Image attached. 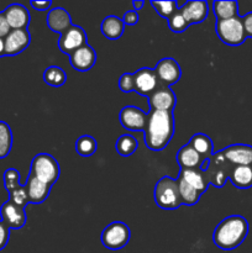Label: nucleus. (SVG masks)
I'll return each mask as SVG.
<instances>
[{
    "label": "nucleus",
    "instance_id": "6ab92c4d",
    "mask_svg": "<svg viewBox=\"0 0 252 253\" xmlns=\"http://www.w3.org/2000/svg\"><path fill=\"white\" fill-rule=\"evenodd\" d=\"M47 26L52 30L53 32H58V34H63L64 31L72 26V19L71 15L68 14L67 10L63 7H54L53 10L48 12L47 15Z\"/></svg>",
    "mask_w": 252,
    "mask_h": 253
},
{
    "label": "nucleus",
    "instance_id": "0eeeda50",
    "mask_svg": "<svg viewBox=\"0 0 252 253\" xmlns=\"http://www.w3.org/2000/svg\"><path fill=\"white\" fill-rule=\"evenodd\" d=\"M232 168L234 166L227 162L226 158L220 151L209 158V166H208L205 173H207L210 184L215 185L216 188H222L226 180L229 179Z\"/></svg>",
    "mask_w": 252,
    "mask_h": 253
},
{
    "label": "nucleus",
    "instance_id": "79ce46f5",
    "mask_svg": "<svg viewBox=\"0 0 252 253\" xmlns=\"http://www.w3.org/2000/svg\"><path fill=\"white\" fill-rule=\"evenodd\" d=\"M143 5H145V1H141V0H135V1L132 2V6L133 9L137 11V10H141L143 7Z\"/></svg>",
    "mask_w": 252,
    "mask_h": 253
},
{
    "label": "nucleus",
    "instance_id": "f257e3e1",
    "mask_svg": "<svg viewBox=\"0 0 252 253\" xmlns=\"http://www.w3.org/2000/svg\"><path fill=\"white\" fill-rule=\"evenodd\" d=\"M143 133H145V145L151 151L157 152L165 150L174 133L173 113L151 110Z\"/></svg>",
    "mask_w": 252,
    "mask_h": 253
},
{
    "label": "nucleus",
    "instance_id": "9b49d317",
    "mask_svg": "<svg viewBox=\"0 0 252 253\" xmlns=\"http://www.w3.org/2000/svg\"><path fill=\"white\" fill-rule=\"evenodd\" d=\"M0 216H1V221L5 222L10 230H20L26 224L25 208L19 207L10 200L1 205Z\"/></svg>",
    "mask_w": 252,
    "mask_h": 253
},
{
    "label": "nucleus",
    "instance_id": "4468645a",
    "mask_svg": "<svg viewBox=\"0 0 252 253\" xmlns=\"http://www.w3.org/2000/svg\"><path fill=\"white\" fill-rule=\"evenodd\" d=\"M72 67L78 72H88L96 62V53L88 43L83 44L69 56Z\"/></svg>",
    "mask_w": 252,
    "mask_h": 253
},
{
    "label": "nucleus",
    "instance_id": "a19ab883",
    "mask_svg": "<svg viewBox=\"0 0 252 253\" xmlns=\"http://www.w3.org/2000/svg\"><path fill=\"white\" fill-rule=\"evenodd\" d=\"M30 4H31V6L34 7L35 10H39V11H46V10H48L49 7H51L52 1H49V0H47V1H36V0H32Z\"/></svg>",
    "mask_w": 252,
    "mask_h": 253
},
{
    "label": "nucleus",
    "instance_id": "aec40b11",
    "mask_svg": "<svg viewBox=\"0 0 252 253\" xmlns=\"http://www.w3.org/2000/svg\"><path fill=\"white\" fill-rule=\"evenodd\" d=\"M25 187H26L30 203H32V204H41V203H43L48 198L49 192H51V187L48 184L36 179V178L30 174Z\"/></svg>",
    "mask_w": 252,
    "mask_h": 253
},
{
    "label": "nucleus",
    "instance_id": "20e7f679",
    "mask_svg": "<svg viewBox=\"0 0 252 253\" xmlns=\"http://www.w3.org/2000/svg\"><path fill=\"white\" fill-rule=\"evenodd\" d=\"M59 173L61 169L58 162L48 153H39L32 160L30 175L46 183L49 187L58 180Z\"/></svg>",
    "mask_w": 252,
    "mask_h": 253
},
{
    "label": "nucleus",
    "instance_id": "a878e982",
    "mask_svg": "<svg viewBox=\"0 0 252 253\" xmlns=\"http://www.w3.org/2000/svg\"><path fill=\"white\" fill-rule=\"evenodd\" d=\"M239 5L236 1H214L212 12L217 20H227L239 16Z\"/></svg>",
    "mask_w": 252,
    "mask_h": 253
},
{
    "label": "nucleus",
    "instance_id": "7ed1b4c3",
    "mask_svg": "<svg viewBox=\"0 0 252 253\" xmlns=\"http://www.w3.org/2000/svg\"><path fill=\"white\" fill-rule=\"evenodd\" d=\"M155 202L161 209L175 210L182 205L177 180L170 177H163L157 182L153 192Z\"/></svg>",
    "mask_w": 252,
    "mask_h": 253
},
{
    "label": "nucleus",
    "instance_id": "423d86ee",
    "mask_svg": "<svg viewBox=\"0 0 252 253\" xmlns=\"http://www.w3.org/2000/svg\"><path fill=\"white\" fill-rule=\"evenodd\" d=\"M130 229L125 222L115 221L105 227L101 232V242L109 250H121L130 241Z\"/></svg>",
    "mask_w": 252,
    "mask_h": 253
},
{
    "label": "nucleus",
    "instance_id": "72a5a7b5",
    "mask_svg": "<svg viewBox=\"0 0 252 253\" xmlns=\"http://www.w3.org/2000/svg\"><path fill=\"white\" fill-rule=\"evenodd\" d=\"M9 195L10 202H12L14 204L19 205V207L21 208H25L30 203L29 195H27V190L25 185H20L16 189L11 190V192L9 193Z\"/></svg>",
    "mask_w": 252,
    "mask_h": 253
},
{
    "label": "nucleus",
    "instance_id": "4c0bfd02",
    "mask_svg": "<svg viewBox=\"0 0 252 253\" xmlns=\"http://www.w3.org/2000/svg\"><path fill=\"white\" fill-rule=\"evenodd\" d=\"M138 20H140V17H138L137 11H135V10H130V11L125 12L123 17V22L125 25H128V26L136 25L138 22Z\"/></svg>",
    "mask_w": 252,
    "mask_h": 253
},
{
    "label": "nucleus",
    "instance_id": "c9c22d12",
    "mask_svg": "<svg viewBox=\"0 0 252 253\" xmlns=\"http://www.w3.org/2000/svg\"><path fill=\"white\" fill-rule=\"evenodd\" d=\"M119 88L124 93L135 91V76H133V73H124L119 79Z\"/></svg>",
    "mask_w": 252,
    "mask_h": 253
},
{
    "label": "nucleus",
    "instance_id": "5701e85b",
    "mask_svg": "<svg viewBox=\"0 0 252 253\" xmlns=\"http://www.w3.org/2000/svg\"><path fill=\"white\" fill-rule=\"evenodd\" d=\"M229 179L237 189H250L252 187V166H234Z\"/></svg>",
    "mask_w": 252,
    "mask_h": 253
},
{
    "label": "nucleus",
    "instance_id": "7c9ffc66",
    "mask_svg": "<svg viewBox=\"0 0 252 253\" xmlns=\"http://www.w3.org/2000/svg\"><path fill=\"white\" fill-rule=\"evenodd\" d=\"M12 147V132L10 126L0 121V160L6 157Z\"/></svg>",
    "mask_w": 252,
    "mask_h": 253
},
{
    "label": "nucleus",
    "instance_id": "b1692460",
    "mask_svg": "<svg viewBox=\"0 0 252 253\" xmlns=\"http://www.w3.org/2000/svg\"><path fill=\"white\" fill-rule=\"evenodd\" d=\"M124 29H125V24L123 22V19L115 16V15L105 17L100 26L101 34L109 40L120 39L124 34Z\"/></svg>",
    "mask_w": 252,
    "mask_h": 253
},
{
    "label": "nucleus",
    "instance_id": "473e14b6",
    "mask_svg": "<svg viewBox=\"0 0 252 253\" xmlns=\"http://www.w3.org/2000/svg\"><path fill=\"white\" fill-rule=\"evenodd\" d=\"M168 26L172 30V32H175V34H180V32H184L185 30L189 27L188 22L185 21L184 16L180 14L179 9H178L177 12L172 15V16L168 19Z\"/></svg>",
    "mask_w": 252,
    "mask_h": 253
},
{
    "label": "nucleus",
    "instance_id": "2eb2a0df",
    "mask_svg": "<svg viewBox=\"0 0 252 253\" xmlns=\"http://www.w3.org/2000/svg\"><path fill=\"white\" fill-rule=\"evenodd\" d=\"M148 103H150L151 110L173 113V109L177 103V96L169 86H162L156 90L152 95L148 96Z\"/></svg>",
    "mask_w": 252,
    "mask_h": 253
},
{
    "label": "nucleus",
    "instance_id": "dca6fc26",
    "mask_svg": "<svg viewBox=\"0 0 252 253\" xmlns=\"http://www.w3.org/2000/svg\"><path fill=\"white\" fill-rule=\"evenodd\" d=\"M221 153L232 166H252V146L237 143L227 146Z\"/></svg>",
    "mask_w": 252,
    "mask_h": 253
},
{
    "label": "nucleus",
    "instance_id": "393cba45",
    "mask_svg": "<svg viewBox=\"0 0 252 253\" xmlns=\"http://www.w3.org/2000/svg\"><path fill=\"white\" fill-rule=\"evenodd\" d=\"M189 145L192 146L195 150V152H198V155L203 158V160H209L212 156V141L210 140V137L205 133H195L189 141Z\"/></svg>",
    "mask_w": 252,
    "mask_h": 253
},
{
    "label": "nucleus",
    "instance_id": "cd10ccee",
    "mask_svg": "<svg viewBox=\"0 0 252 253\" xmlns=\"http://www.w3.org/2000/svg\"><path fill=\"white\" fill-rule=\"evenodd\" d=\"M43 81L48 85L58 88V86H62L66 83L67 74L64 73V71L61 67L51 66L43 72Z\"/></svg>",
    "mask_w": 252,
    "mask_h": 253
},
{
    "label": "nucleus",
    "instance_id": "bb28decb",
    "mask_svg": "<svg viewBox=\"0 0 252 253\" xmlns=\"http://www.w3.org/2000/svg\"><path fill=\"white\" fill-rule=\"evenodd\" d=\"M177 183H178V189H179V195H180V200H182V204L192 207V205H195L198 202H199L202 194H200L198 190H195L194 188L190 187L189 184L183 182V180L179 179V178L177 179Z\"/></svg>",
    "mask_w": 252,
    "mask_h": 253
},
{
    "label": "nucleus",
    "instance_id": "2f4dec72",
    "mask_svg": "<svg viewBox=\"0 0 252 253\" xmlns=\"http://www.w3.org/2000/svg\"><path fill=\"white\" fill-rule=\"evenodd\" d=\"M151 5L155 7L157 14L165 19H169L174 12L178 11V2L177 1H151Z\"/></svg>",
    "mask_w": 252,
    "mask_h": 253
},
{
    "label": "nucleus",
    "instance_id": "4be33fe9",
    "mask_svg": "<svg viewBox=\"0 0 252 253\" xmlns=\"http://www.w3.org/2000/svg\"><path fill=\"white\" fill-rule=\"evenodd\" d=\"M204 161L189 143L183 146L177 153V162L182 169H200Z\"/></svg>",
    "mask_w": 252,
    "mask_h": 253
},
{
    "label": "nucleus",
    "instance_id": "58836bf2",
    "mask_svg": "<svg viewBox=\"0 0 252 253\" xmlns=\"http://www.w3.org/2000/svg\"><path fill=\"white\" fill-rule=\"evenodd\" d=\"M11 31L9 24H7L6 19H5L4 12H0V39H5Z\"/></svg>",
    "mask_w": 252,
    "mask_h": 253
},
{
    "label": "nucleus",
    "instance_id": "6e6552de",
    "mask_svg": "<svg viewBox=\"0 0 252 253\" xmlns=\"http://www.w3.org/2000/svg\"><path fill=\"white\" fill-rule=\"evenodd\" d=\"M133 76H135V91L140 95L150 96L156 90L165 86L158 79L155 69L141 68L133 73Z\"/></svg>",
    "mask_w": 252,
    "mask_h": 253
},
{
    "label": "nucleus",
    "instance_id": "37998d69",
    "mask_svg": "<svg viewBox=\"0 0 252 253\" xmlns=\"http://www.w3.org/2000/svg\"><path fill=\"white\" fill-rule=\"evenodd\" d=\"M5 56V41L4 39H0V57Z\"/></svg>",
    "mask_w": 252,
    "mask_h": 253
},
{
    "label": "nucleus",
    "instance_id": "ddd939ff",
    "mask_svg": "<svg viewBox=\"0 0 252 253\" xmlns=\"http://www.w3.org/2000/svg\"><path fill=\"white\" fill-rule=\"evenodd\" d=\"M5 41V56H16L29 47L31 36L27 30H11Z\"/></svg>",
    "mask_w": 252,
    "mask_h": 253
},
{
    "label": "nucleus",
    "instance_id": "39448f33",
    "mask_svg": "<svg viewBox=\"0 0 252 253\" xmlns=\"http://www.w3.org/2000/svg\"><path fill=\"white\" fill-rule=\"evenodd\" d=\"M216 34L221 42L229 46H240L247 39L242 19L240 16L227 20H217Z\"/></svg>",
    "mask_w": 252,
    "mask_h": 253
},
{
    "label": "nucleus",
    "instance_id": "f3484780",
    "mask_svg": "<svg viewBox=\"0 0 252 253\" xmlns=\"http://www.w3.org/2000/svg\"><path fill=\"white\" fill-rule=\"evenodd\" d=\"M179 11L184 16L188 25L200 24L208 17L209 6L207 1L193 0V1H187L182 7H179Z\"/></svg>",
    "mask_w": 252,
    "mask_h": 253
},
{
    "label": "nucleus",
    "instance_id": "a211bd4d",
    "mask_svg": "<svg viewBox=\"0 0 252 253\" xmlns=\"http://www.w3.org/2000/svg\"><path fill=\"white\" fill-rule=\"evenodd\" d=\"M4 15L11 30H27L30 24V14L24 5H9L4 10Z\"/></svg>",
    "mask_w": 252,
    "mask_h": 253
},
{
    "label": "nucleus",
    "instance_id": "ea45409f",
    "mask_svg": "<svg viewBox=\"0 0 252 253\" xmlns=\"http://www.w3.org/2000/svg\"><path fill=\"white\" fill-rule=\"evenodd\" d=\"M241 19H242V24H244L245 32H246V36L252 37V11L245 15V16H242Z\"/></svg>",
    "mask_w": 252,
    "mask_h": 253
},
{
    "label": "nucleus",
    "instance_id": "e433bc0d",
    "mask_svg": "<svg viewBox=\"0 0 252 253\" xmlns=\"http://www.w3.org/2000/svg\"><path fill=\"white\" fill-rule=\"evenodd\" d=\"M10 237V229L6 226L5 222H2L0 220V250L4 249L7 245V241H9Z\"/></svg>",
    "mask_w": 252,
    "mask_h": 253
},
{
    "label": "nucleus",
    "instance_id": "c85d7f7f",
    "mask_svg": "<svg viewBox=\"0 0 252 253\" xmlns=\"http://www.w3.org/2000/svg\"><path fill=\"white\" fill-rule=\"evenodd\" d=\"M98 148L95 138H93L89 135H83L76 141V151L82 157H90L95 153Z\"/></svg>",
    "mask_w": 252,
    "mask_h": 253
},
{
    "label": "nucleus",
    "instance_id": "f8f14e48",
    "mask_svg": "<svg viewBox=\"0 0 252 253\" xmlns=\"http://www.w3.org/2000/svg\"><path fill=\"white\" fill-rule=\"evenodd\" d=\"M155 72L158 79L165 86H169L177 83L182 76V71L178 62L173 58H163L156 64Z\"/></svg>",
    "mask_w": 252,
    "mask_h": 253
},
{
    "label": "nucleus",
    "instance_id": "412c9836",
    "mask_svg": "<svg viewBox=\"0 0 252 253\" xmlns=\"http://www.w3.org/2000/svg\"><path fill=\"white\" fill-rule=\"evenodd\" d=\"M179 179H182L183 182L194 188L200 194L207 192L208 187L210 184L207 173L200 169H182L180 170Z\"/></svg>",
    "mask_w": 252,
    "mask_h": 253
},
{
    "label": "nucleus",
    "instance_id": "1a4fd4ad",
    "mask_svg": "<svg viewBox=\"0 0 252 253\" xmlns=\"http://www.w3.org/2000/svg\"><path fill=\"white\" fill-rule=\"evenodd\" d=\"M86 43V34L81 26L72 25L67 31L61 35L58 41V47L63 53L71 56L76 49Z\"/></svg>",
    "mask_w": 252,
    "mask_h": 253
},
{
    "label": "nucleus",
    "instance_id": "f03ea898",
    "mask_svg": "<svg viewBox=\"0 0 252 253\" xmlns=\"http://www.w3.org/2000/svg\"><path fill=\"white\" fill-rule=\"evenodd\" d=\"M249 234V222L241 215H231L222 220L214 230L212 241L224 251L235 250L245 241Z\"/></svg>",
    "mask_w": 252,
    "mask_h": 253
},
{
    "label": "nucleus",
    "instance_id": "9d476101",
    "mask_svg": "<svg viewBox=\"0 0 252 253\" xmlns=\"http://www.w3.org/2000/svg\"><path fill=\"white\" fill-rule=\"evenodd\" d=\"M120 123L124 128L128 131H142L145 132L148 115L136 106H125L120 111Z\"/></svg>",
    "mask_w": 252,
    "mask_h": 253
},
{
    "label": "nucleus",
    "instance_id": "f704fd0d",
    "mask_svg": "<svg viewBox=\"0 0 252 253\" xmlns=\"http://www.w3.org/2000/svg\"><path fill=\"white\" fill-rule=\"evenodd\" d=\"M4 185L5 189L7 192H11V190L16 189L17 187H20V173L17 172L14 168H10L6 169L4 173Z\"/></svg>",
    "mask_w": 252,
    "mask_h": 253
},
{
    "label": "nucleus",
    "instance_id": "c756f323",
    "mask_svg": "<svg viewBox=\"0 0 252 253\" xmlns=\"http://www.w3.org/2000/svg\"><path fill=\"white\" fill-rule=\"evenodd\" d=\"M137 146L138 143L133 136L123 135L116 141L115 148L119 155L123 156V157H128V156H131L137 150Z\"/></svg>",
    "mask_w": 252,
    "mask_h": 253
}]
</instances>
